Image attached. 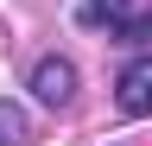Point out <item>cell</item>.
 I'll return each instance as SVG.
<instances>
[{
  "instance_id": "3957f363",
  "label": "cell",
  "mask_w": 152,
  "mask_h": 146,
  "mask_svg": "<svg viewBox=\"0 0 152 146\" xmlns=\"http://www.w3.org/2000/svg\"><path fill=\"white\" fill-rule=\"evenodd\" d=\"M0 146H32V121L19 102H0Z\"/></svg>"
},
{
  "instance_id": "7a4b0ae2",
  "label": "cell",
  "mask_w": 152,
  "mask_h": 146,
  "mask_svg": "<svg viewBox=\"0 0 152 146\" xmlns=\"http://www.w3.org/2000/svg\"><path fill=\"white\" fill-rule=\"evenodd\" d=\"M32 95L45 102V108H70V95H76V64L70 57H45L32 70Z\"/></svg>"
},
{
  "instance_id": "6da1fadb",
  "label": "cell",
  "mask_w": 152,
  "mask_h": 146,
  "mask_svg": "<svg viewBox=\"0 0 152 146\" xmlns=\"http://www.w3.org/2000/svg\"><path fill=\"white\" fill-rule=\"evenodd\" d=\"M114 108H121V114H152V51H140V57L121 70V83H114Z\"/></svg>"
}]
</instances>
